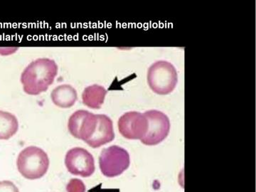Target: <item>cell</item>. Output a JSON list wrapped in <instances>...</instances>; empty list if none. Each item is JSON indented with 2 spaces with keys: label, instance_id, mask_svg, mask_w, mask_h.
<instances>
[{
  "label": "cell",
  "instance_id": "cell-1",
  "mask_svg": "<svg viewBox=\"0 0 256 192\" xmlns=\"http://www.w3.org/2000/svg\"><path fill=\"white\" fill-rule=\"evenodd\" d=\"M57 73L58 66L54 60L38 58L32 62L22 74L24 90L32 96L46 92L53 84Z\"/></svg>",
  "mask_w": 256,
  "mask_h": 192
},
{
  "label": "cell",
  "instance_id": "cell-2",
  "mask_svg": "<svg viewBox=\"0 0 256 192\" xmlns=\"http://www.w3.org/2000/svg\"><path fill=\"white\" fill-rule=\"evenodd\" d=\"M18 171L24 178L34 180L43 178L50 168V159L41 148L30 146L18 154L16 161Z\"/></svg>",
  "mask_w": 256,
  "mask_h": 192
},
{
  "label": "cell",
  "instance_id": "cell-3",
  "mask_svg": "<svg viewBox=\"0 0 256 192\" xmlns=\"http://www.w3.org/2000/svg\"><path fill=\"white\" fill-rule=\"evenodd\" d=\"M178 82V72L174 66L170 62H156L148 70L149 86L153 92L159 95H168L172 92Z\"/></svg>",
  "mask_w": 256,
  "mask_h": 192
},
{
  "label": "cell",
  "instance_id": "cell-4",
  "mask_svg": "<svg viewBox=\"0 0 256 192\" xmlns=\"http://www.w3.org/2000/svg\"><path fill=\"white\" fill-rule=\"evenodd\" d=\"M130 158L128 152L118 146L105 148L99 156V166L102 174L106 178L118 176L128 169Z\"/></svg>",
  "mask_w": 256,
  "mask_h": 192
},
{
  "label": "cell",
  "instance_id": "cell-5",
  "mask_svg": "<svg viewBox=\"0 0 256 192\" xmlns=\"http://www.w3.org/2000/svg\"><path fill=\"white\" fill-rule=\"evenodd\" d=\"M148 120V131L141 142L146 146L160 144L168 137L170 130L169 118L159 110H151L144 112Z\"/></svg>",
  "mask_w": 256,
  "mask_h": 192
},
{
  "label": "cell",
  "instance_id": "cell-6",
  "mask_svg": "<svg viewBox=\"0 0 256 192\" xmlns=\"http://www.w3.org/2000/svg\"><path fill=\"white\" fill-rule=\"evenodd\" d=\"M65 164L72 174L89 178L95 172V161L94 156L86 150L74 148L66 154Z\"/></svg>",
  "mask_w": 256,
  "mask_h": 192
},
{
  "label": "cell",
  "instance_id": "cell-7",
  "mask_svg": "<svg viewBox=\"0 0 256 192\" xmlns=\"http://www.w3.org/2000/svg\"><path fill=\"white\" fill-rule=\"evenodd\" d=\"M97 122V114L87 110H77L68 120V130L74 138L87 142L95 132Z\"/></svg>",
  "mask_w": 256,
  "mask_h": 192
},
{
  "label": "cell",
  "instance_id": "cell-8",
  "mask_svg": "<svg viewBox=\"0 0 256 192\" xmlns=\"http://www.w3.org/2000/svg\"><path fill=\"white\" fill-rule=\"evenodd\" d=\"M118 126L122 137L128 140H141L148 131V120L144 114L132 111L122 114Z\"/></svg>",
  "mask_w": 256,
  "mask_h": 192
},
{
  "label": "cell",
  "instance_id": "cell-9",
  "mask_svg": "<svg viewBox=\"0 0 256 192\" xmlns=\"http://www.w3.org/2000/svg\"><path fill=\"white\" fill-rule=\"evenodd\" d=\"M98 122L92 137L86 142L92 148H100L114 139L112 120L106 114H97Z\"/></svg>",
  "mask_w": 256,
  "mask_h": 192
},
{
  "label": "cell",
  "instance_id": "cell-10",
  "mask_svg": "<svg viewBox=\"0 0 256 192\" xmlns=\"http://www.w3.org/2000/svg\"><path fill=\"white\" fill-rule=\"evenodd\" d=\"M50 98L56 106L62 108H68L76 104L78 95L74 88L65 84L55 88L50 94Z\"/></svg>",
  "mask_w": 256,
  "mask_h": 192
},
{
  "label": "cell",
  "instance_id": "cell-11",
  "mask_svg": "<svg viewBox=\"0 0 256 192\" xmlns=\"http://www.w3.org/2000/svg\"><path fill=\"white\" fill-rule=\"evenodd\" d=\"M107 90L101 86H90L84 89L82 100L84 105L92 109H100L104 104Z\"/></svg>",
  "mask_w": 256,
  "mask_h": 192
},
{
  "label": "cell",
  "instance_id": "cell-12",
  "mask_svg": "<svg viewBox=\"0 0 256 192\" xmlns=\"http://www.w3.org/2000/svg\"><path fill=\"white\" fill-rule=\"evenodd\" d=\"M18 118L12 114L0 110V140H9L18 132Z\"/></svg>",
  "mask_w": 256,
  "mask_h": 192
},
{
  "label": "cell",
  "instance_id": "cell-13",
  "mask_svg": "<svg viewBox=\"0 0 256 192\" xmlns=\"http://www.w3.org/2000/svg\"><path fill=\"white\" fill-rule=\"evenodd\" d=\"M86 188L82 180L72 178L66 186L67 192H86Z\"/></svg>",
  "mask_w": 256,
  "mask_h": 192
},
{
  "label": "cell",
  "instance_id": "cell-14",
  "mask_svg": "<svg viewBox=\"0 0 256 192\" xmlns=\"http://www.w3.org/2000/svg\"><path fill=\"white\" fill-rule=\"evenodd\" d=\"M0 192H20L14 183L10 181L0 182Z\"/></svg>",
  "mask_w": 256,
  "mask_h": 192
}]
</instances>
